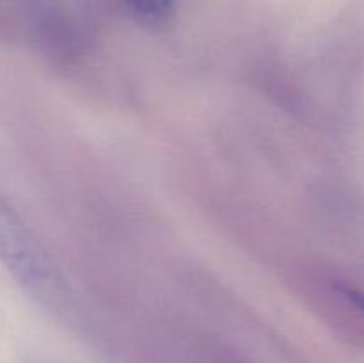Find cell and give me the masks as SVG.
Listing matches in <instances>:
<instances>
[{"instance_id":"6da1fadb","label":"cell","mask_w":364,"mask_h":363,"mask_svg":"<svg viewBox=\"0 0 364 363\" xmlns=\"http://www.w3.org/2000/svg\"><path fill=\"white\" fill-rule=\"evenodd\" d=\"M0 263L31 294L43 301L57 302L63 298V283L55 267L36 241L34 235L14 212L13 206L0 198Z\"/></svg>"},{"instance_id":"7a4b0ae2","label":"cell","mask_w":364,"mask_h":363,"mask_svg":"<svg viewBox=\"0 0 364 363\" xmlns=\"http://www.w3.org/2000/svg\"><path fill=\"white\" fill-rule=\"evenodd\" d=\"M132 14L148 27H160L173 16L174 0H127Z\"/></svg>"},{"instance_id":"3957f363","label":"cell","mask_w":364,"mask_h":363,"mask_svg":"<svg viewBox=\"0 0 364 363\" xmlns=\"http://www.w3.org/2000/svg\"><path fill=\"white\" fill-rule=\"evenodd\" d=\"M350 290H352V288H350ZM352 295H354V299H355V301H358V305L364 310V294H361V292L352 290Z\"/></svg>"}]
</instances>
